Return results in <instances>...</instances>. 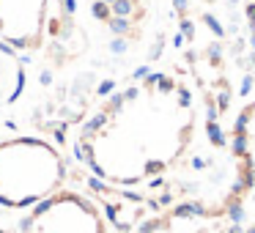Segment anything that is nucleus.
<instances>
[{"instance_id":"f257e3e1","label":"nucleus","mask_w":255,"mask_h":233,"mask_svg":"<svg viewBox=\"0 0 255 233\" xmlns=\"http://www.w3.org/2000/svg\"><path fill=\"white\" fill-rule=\"evenodd\" d=\"M200 129L195 91L173 72H140L80 126L77 156L107 187L137 189L176 173Z\"/></svg>"},{"instance_id":"f03ea898","label":"nucleus","mask_w":255,"mask_h":233,"mask_svg":"<svg viewBox=\"0 0 255 233\" xmlns=\"http://www.w3.org/2000/svg\"><path fill=\"white\" fill-rule=\"evenodd\" d=\"M66 187V159L52 143L33 134L0 140V206L33 209Z\"/></svg>"},{"instance_id":"7ed1b4c3","label":"nucleus","mask_w":255,"mask_h":233,"mask_svg":"<svg viewBox=\"0 0 255 233\" xmlns=\"http://www.w3.org/2000/svg\"><path fill=\"white\" fill-rule=\"evenodd\" d=\"M233 178L222 195L233 233H255V102L239 110L231 129Z\"/></svg>"},{"instance_id":"20e7f679","label":"nucleus","mask_w":255,"mask_h":233,"mask_svg":"<svg viewBox=\"0 0 255 233\" xmlns=\"http://www.w3.org/2000/svg\"><path fill=\"white\" fill-rule=\"evenodd\" d=\"M19 233H110V228L94 200L63 187L28 209L19 222Z\"/></svg>"},{"instance_id":"39448f33","label":"nucleus","mask_w":255,"mask_h":233,"mask_svg":"<svg viewBox=\"0 0 255 233\" xmlns=\"http://www.w3.org/2000/svg\"><path fill=\"white\" fill-rule=\"evenodd\" d=\"M137 233H233V225L222 198H187L151 214Z\"/></svg>"},{"instance_id":"423d86ee","label":"nucleus","mask_w":255,"mask_h":233,"mask_svg":"<svg viewBox=\"0 0 255 233\" xmlns=\"http://www.w3.org/2000/svg\"><path fill=\"white\" fill-rule=\"evenodd\" d=\"M50 0H0V41L19 52L41 50Z\"/></svg>"},{"instance_id":"0eeeda50","label":"nucleus","mask_w":255,"mask_h":233,"mask_svg":"<svg viewBox=\"0 0 255 233\" xmlns=\"http://www.w3.org/2000/svg\"><path fill=\"white\" fill-rule=\"evenodd\" d=\"M25 85H28V74H25L19 50L0 41V107L19 102V96L25 94Z\"/></svg>"}]
</instances>
